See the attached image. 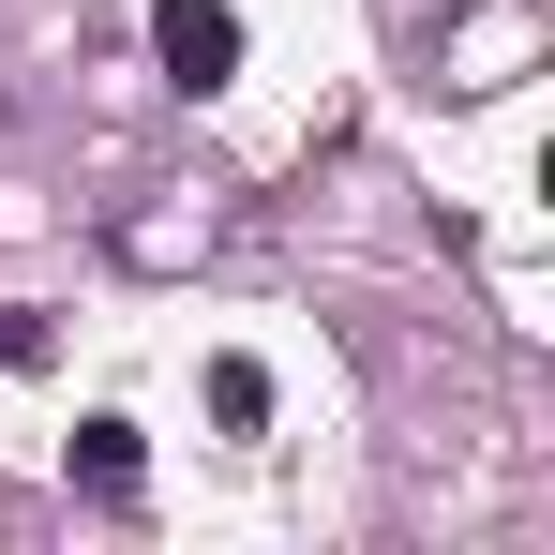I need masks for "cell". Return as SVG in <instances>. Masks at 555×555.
<instances>
[{"mask_svg":"<svg viewBox=\"0 0 555 555\" xmlns=\"http://www.w3.org/2000/svg\"><path fill=\"white\" fill-rule=\"evenodd\" d=\"M76 480H91L105 511H135V480H151V451H135V421H76Z\"/></svg>","mask_w":555,"mask_h":555,"instance_id":"obj_2","label":"cell"},{"mask_svg":"<svg viewBox=\"0 0 555 555\" xmlns=\"http://www.w3.org/2000/svg\"><path fill=\"white\" fill-rule=\"evenodd\" d=\"M210 421L256 436V421H271V375H256V361H210Z\"/></svg>","mask_w":555,"mask_h":555,"instance_id":"obj_3","label":"cell"},{"mask_svg":"<svg viewBox=\"0 0 555 555\" xmlns=\"http://www.w3.org/2000/svg\"><path fill=\"white\" fill-rule=\"evenodd\" d=\"M0 361H15V375L46 361V315H30V300H0Z\"/></svg>","mask_w":555,"mask_h":555,"instance_id":"obj_4","label":"cell"},{"mask_svg":"<svg viewBox=\"0 0 555 555\" xmlns=\"http://www.w3.org/2000/svg\"><path fill=\"white\" fill-rule=\"evenodd\" d=\"M151 61H166L181 91H225V76H241V15H225V0H151Z\"/></svg>","mask_w":555,"mask_h":555,"instance_id":"obj_1","label":"cell"}]
</instances>
